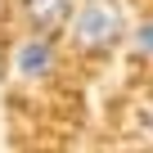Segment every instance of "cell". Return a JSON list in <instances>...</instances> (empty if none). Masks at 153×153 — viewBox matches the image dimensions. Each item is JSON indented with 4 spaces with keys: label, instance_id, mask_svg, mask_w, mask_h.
<instances>
[{
    "label": "cell",
    "instance_id": "cell-1",
    "mask_svg": "<svg viewBox=\"0 0 153 153\" xmlns=\"http://www.w3.org/2000/svg\"><path fill=\"white\" fill-rule=\"evenodd\" d=\"M68 23H72V41L81 50H95V54L113 50L126 36V14L117 0H81Z\"/></svg>",
    "mask_w": 153,
    "mask_h": 153
},
{
    "label": "cell",
    "instance_id": "cell-2",
    "mask_svg": "<svg viewBox=\"0 0 153 153\" xmlns=\"http://www.w3.org/2000/svg\"><path fill=\"white\" fill-rule=\"evenodd\" d=\"M14 72L23 76V81H45V76L54 72V63H59V50H54V41L50 36H41V32H27L18 45H14Z\"/></svg>",
    "mask_w": 153,
    "mask_h": 153
},
{
    "label": "cell",
    "instance_id": "cell-3",
    "mask_svg": "<svg viewBox=\"0 0 153 153\" xmlns=\"http://www.w3.org/2000/svg\"><path fill=\"white\" fill-rule=\"evenodd\" d=\"M72 9H76V0H18V14H23L27 32H41V36L59 32L72 18Z\"/></svg>",
    "mask_w": 153,
    "mask_h": 153
},
{
    "label": "cell",
    "instance_id": "cell-4",
    "mask_svg": "<svg viewBox=\"0 0 153 153\" xmlns=\"http://www.w3.org/2000/svg\"><path fill=\"white\" fill-rule=\"evenodd\" d=\"M131 41H135L140 54H153V23H140V27L131 32Z\"/></svg>",
    "mask_w": 153,
    "mask_h": 153
},
{
    "label": "cell",
    "instance_id": "cell-5",
    "mask_svg": "<svg viewBox=\"0 0 153 153\" xmlns=\"http://www.w3.org/2000/svg\"><path fill=\"white\" fill-rule=\"evenodd\" d=\"M149 135H153V108H149Z\"/></svg>",
    "mask_w": 153,
    "mask_h": 153
}]
</instances>
